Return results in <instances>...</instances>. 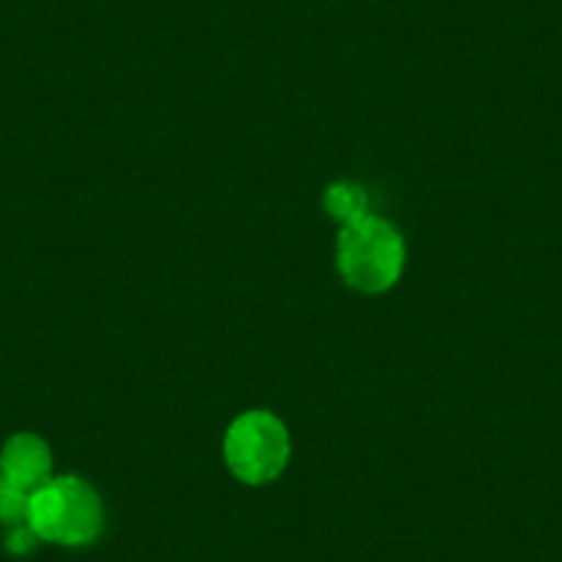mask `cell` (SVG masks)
Listing matches in <instances>:
<instances>
[{
	"instance_id": "3957f363",
	"label": "cell",
	"mask_w": 562,
	"mask_h": 562,
	"mask_svg": "<svg viewBox=\"0 0 562 562\" xmlns=\"http://www.w3.org/2000/svg\"><path fill=\"white\" fill-rule=\"evenodd\" d=\"M224 461L246 485H265L279 477L290 461V434L270 411H246L224 436Z\"/></svg>"
},
{
	"instance_id": "277c9868",
	"label": "cell",
	"mask_w": 562,
	"mask_h": 562,
	"mask_svg": "<svg viewBox=\"0 0 562 562\" xmlns=\"http://www.w3.org/2000/svg\"><path fill=\"white\" fill-rule=\"evenodd\" d=\"M0 472L7 474L14 485L34 494L36 488L53 480L50 447L34 434L12 436L0 452Z\"/></svg>"
},
{
	"instance_id": "8992f818",
	"label": "cell",
	"mask_w": 562,
	"mask_h": 562,
	"mask_svg": "<svg viewBox=\"0 0 562 562\" xmlns=\"http://www.w3.org/2000/svg\"><path fill=\"white\" fill-rule=\"evenodd\" d=\"M29 491L14 485L7 474L0 472V521L3 524H20L25 521L29 513Z\"/></svg>"
},
{
	"instance_id": "5b68a950",
	"label": "cell",
	"mask_w": 562,
	"mask_h": 562,
	"mask_svg": "<svg viewBox=\"0 0 562 562\" xmlns=\"http://www.w3.org/2000/svg\"><path fill=\"white\" fill-rule=\"evenodd\" d=\"M326 204L328 215L334 221H339L342 226L356 224V221L367 218L370 215V199H367V191L356 182H334V186L326 188Z\"/></svg>"
},
{
	"instance_id": "7a4b0ae2",
	"label": "cell",
	"mask_w": 562,
	"mask_h": 562,
	"mask_svg": "<svg viewBox=\"0 0 562 562\" xmlns=\"http://www.w3.org/2000/svg\"><path fill=\"white\" fill-rule=\"evenodd\" d=\"M25 521L40 535V540L86 546L102 532L105 513H102L100 494L86 480L67 474V477H53L29 496Z\"/></svg>"
},
{
	"instance_id": "6da1fadb",
	"label": "cell",
	"mask_w": 562,
	"mask_h": 562,
	"mask_svg": "<svg viewBox=\"0 0 562 562\" xmlns=\"http://www.w3.org/2000/svg\"><path fill=\"white\" fill-rule=\"evenodd\" d=\"M405 265V240L378 215L342 226L337 240V268L345 284L359 293H386L400 281Z\"/></svg>"
},
{
	"instance_id": "52a82bcc",
	"label": "cell",
	"mask_w": 562,
	"mask_h": 562,
	"mask_svg": "<svg viewBox=\"0 0 562 562\" xmlns=\"http://www.w3.org/2000/svg\"><path fill=\"white\" fill-rule=\"evenodd\" d=\"M36 543H40V535L31 529L29 521L12 524V532H9L7 538V549L12 551V554H29V551H34Z\"/></svg>"
}]
</instances>
